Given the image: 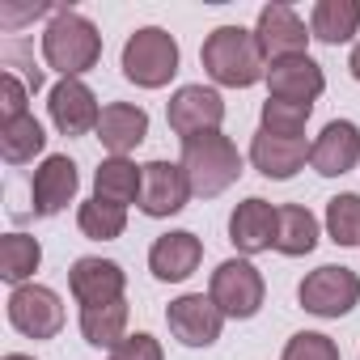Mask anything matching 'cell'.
<instances>
[{
  "mask_svg": "<svg viewBox=\"0 0 360 360\" xmlns=\"http://www.w3.org/2000/svg\"><path fill=\"white\" fill-rule=\"evenodd\" d=\"M200 64L225 89H250V85L267 81V56H263L255 30H246V26H217L200 47Z\"/></svg>",
  "mask_w": 360,
  "mask_h": 360,
  "instance_id": "obj_1",
  "label": "cell"
},
{
  "mask_svg": "<svg viewBox=\"0 0 360 360\" xmlns=\"http://www.w3.org/2000/svg\"><path fill=\"white\" fill-rule=\"evenodd\" d=\"M43 60H47V68L60 72V81L64 77L81 81L102 60V34H98V26L85 13H77V9H56L51 22H47V30H43Z\"/></svg>",
  "mask_w": 360,
  "mask_h": 360,
  "instance_id": "obj_2",
  "label": "cell"
},
{
  "mask_svg": "<svg viewBox=\"0 0 360 360\" xmlns=\"http://www.w3.org/2000/svg\"><path fill=\"white\" fill-rule=\"evenodd\" d=\"M178 165L187 169L191 178V191L200 200H217L221 191H229L238 178H242V153L225 131H204L183 140V157Z\"/></svg>",
  "mask_w": 360,
  "mask_h": 360,
  "instance_id": "obj_3",
  "label": "cell"
},
{
  "mask_svg": "<svg viewBox=\"0 0 360 360\" xmlns=\"http://www.w3.org/2000/svg\"><path fill=\"white\" fill-rule=\"evenodd\" d=\"M178 39L161 26H140L127 43H123V77L140 89H165L178 72Z\"/></svg>",
  "mask_w": 360,
  "mask_h": 360,
  "instance_id": "obj_4",
  "label": "cell"
},
{
  "mask_svg": "<svg viewBox=\"0 0 360 360\" xmlns=\"http://www.w3.org/2000/svg\"><path fill=\"white\" fill-rule=\"evenodd\" d=\"M208 297L217 301V309H221L225 318L246 322V318H255V314L263 309L267 284H263V271H259L250 259H225V263L212 271V280H208Z\"/></svg>",
  "mask_w": 360,
  "mask_h": 360,
  "instance_id": "obj_5",
  "label": "cell"
},
{
  "mask_svg": "<svg viewBox=\"0 0 360 360\" xmlns=\"http://www.w3.org/2000/svg\"><path fill=\"white\" fill-rule=\"evenodd\" d=\"M297 301H301V309L314 314V318H343V314H352L356 301H360V276H356L352 267H335V263L314 267V271L297 284Z\"/></svg>",
  "mask_w": 360,
  "mask_h": 360,
  "instance_id": "obj_6",
  "label": "cell"
},
{
  "mask_svg": "<svg viewBox=\"0 0 360 360\" xmlns=\"http://www.w3.org/2000/svg\"><path fill=\"white\" fill-rule=\"evenodd\" d=\"M9 326L26 339H56L60 326H64V301L56 288L47 284H22L9 292Z\"/></svg>",
  "mask_w": 360,
  "mask_h": 360,
  "instance_id": "obj_7",
  "label": "cell"
},
{
  "mask_svg": "<svg viewBox=\"0 0 360 360\" xmlns=\"http://www.w3.org/2000/svg\"><path fill=\"white\" fill-rule=\"evenodd\" d=\"M165 119H169V131L178 140H191V136H204V131H221L225 98L212 85H183V89H174V98L165 102Z\"/></svg>",
  "mask_w": 360,
  "mask_h": 360,
  "instance_id": "obj_8",
  "label": "cell"
},
{
  "mask_svg": "<svg viewBox=\"0 0 360 360\" xmlns=\"http://www.w3.org/2000/svg\"><path fill=\"white\" fill-rule=\"evenodd\" d=\"M165 322H169V335L183 347H212L229 318L217 309V301L208 292H183V297L169 301Z\"/></svg>",
  "mask_w": 360,
  "mask_h": 360,
  "instance_id": "obj_9",
  "label": "cell"
},
{
  "mask_svg": "<svg viewBox=\"0 0 360 360\" xmlns=\"http://www.w3.org/2000/svg\"><path fill=\"white\" fill-rule=\"evenodd\" d=\"M191 178L178 161H148L144 165V187H140V212L153 221L178 217L191 200Z\"/></svg>",
  "mask_w": 360,
  "mask_h": 360,
  "instance_id": "obj_10",
  "label": "cell"
},
{
  "mask_svg": "<svg viewBox=\"0 0 360 360\" xmlns=\"http://www.w3.org/2000/svg\"><path fill=\"white\" fill-rule=\"evenodd\" d=\"M47 115H51V123H56L60 136H85V131H98L102 106H98V94L85 81L64 77L47 94Z\"/></svg>",
  "mask_w": 360,
  "mask_h": 360,
  "instance_id": "obj_11",
  "label": "cell"
},
{
  "mask_svg": "<svg viewBox=\"0 0 360 360\" xmlns=\"http://www.w3.org/2000/svg\"><path fill=\"white\" fill-rule=\"evenodd\" d=\"M77 187H81V174H77L72 157H64V153L43 157V165L30 178V208H34V217H60L77 200Z\"/></svg>",
  "mask_w": 360,
  "mask_h": 360,
  "instance_id": "obj_12",
  "label": "cell"
},
{
  "mask_svg": "<svg viewBox=\"0 0 360 360\" xmlns=\"http://www.w3.org/2000/svg\"><path fill=\"white\" fill-rule=\"evenodd\" d=\"M255 39L263 47L267 64H271V60H288V56H309L305 47H309L314 34H309V26L301 22L297 9H288V5H263L259 22H255Z\"/></svg>",
  "mask_w": 360,
  "mask_h": 360,
  "instance_id": "obj_13",
  "label": "cell"
},
{
  "mask_svg": "<svg viewBox=\"0 0 360 360\" xmlns=\"http://www.w3.org/2000/svg\"><path fill=\"white\" fill-rule=\"evenodd\" d=\"M204 263V242L191 229H169L148 246V271L161 284H183L200 271Z\"/></svg>",
  "mask_w": 360,
  "mask_h": 360,
  "instance_id": "obj_14",
  "label": "cell"
},
{
  "mask_svg": "<svg viewBox=\"0 0 360 360\" xmlns=\"http://www.w3.org/2000/svg\"><path fill=\"white\" fill-rule=\"evenodd\" d=\"M68 288L77 297L81 309L89 305H110V301H123V288H127V271L115 263V259H98V255H85L68 267Z\"/></svg>",
  "mask_w": 360,
  "mask_h": 360,
  "instance_id": "obj_15",
  "label": "cell"
},
{
  "mask_svg": "<svg viewBox=\"0 0 360 360\" xmlns=\"http://www.w3.org/2000/svg\"><path fill=\"white\" fill-rule=\"evenodd\" d=\"M322 89H326V72L309 56H288V60H271L267 64V98L314 106L322 98Z\"/></svg>",
  "mask_w": 360,
  "mask_h": 360,
  "instance_id": "obj_16",
  "label": "cell"
},
{
  "mask_svg": "<svg viewBox=\"0 0 360 360\" xmlns=\"http://www.w3.org/2000/svg\"><path fill=\"white\" fill-rule=\"evenodd\" d=\"M276 221H280V208L267 204L263 195H250L242 200L233 212H229V242L242 259L250 255H263L276 246Z\"/></svg>",
  "mask_w": 360,
  "mask_h": 360,
  "instance_id": "obj_17",
  "label": "cell"
},
{
  "mask_svg": "<svg viewBox=\"0 0 360 360\" xmlns=\"http://www.w3.org/2000/svg\"><path fill=\"white\" fill-rule=\"evenodd\" d=\"M356 161H360V127L352 119H330L309 144V165L322 178H343L347 169H356Z\"/></svg>",
  "mask_w": 360,
  "mask_h": 360,
  "instance_id": "obj_18",
  "label": "cell"
},
{
  "mask_svg": "<svg viewBox=\"0 0 360 360\" xmlns=\"http://www.w3.org/2000/svg\"><path fill=\"white\" fill-rule=\"evenodd\" d=\"M305 161H309V140H305V136L288 140V136L259 131V136L250 140V165H255L263 178H276V183H288L297 169H305Z\"/></svg>",
  "mask_w": 360,
  "mask_h": 360,
  "instance_id": "obj_19",
  "label": "cell"
},
{
  "mask_svg": "<svg viewBox=\"0 0 360 360\" xmlns=\"http://www.w3.org/2000/svg\"><path fill=\"white\" fill-rule=\"evenodd\" d=\"M148 136V110L136 106V102H110L102 106V119H98V140L110 157H127L131 148H140Z\"/></svg>",
  "mask_w": 360,
  "mask_h": 360,
  "instance_id": "obj_20",
  "label": "cell"
},
{
  "mask_svg": "<svg viewBox=\"0 0 360 360\" xmlns=\"http://www.w3.org/2000/svg\"><path fill=\"white\" fill-rule=\"evenodd\" d=\"M140 187H144V165H136L131 157H102V165L94 169V200L106 204H140Z\"/></svg>",
  "mask_w": 360,
  "mask_h": 360,
  "instance_id": "obj_21",
  "label": "cell"
},
{
  "mask_svg": "<svg viewBox=\"0 0 360 360\" xmlns=\"http://www.w3.org/2000/svg\"><path fill=\"white\" fill-rule=\"evenodd\" d=\"M309 34L318 43H352L360 34V0H318L309 9Z\"/></svg>",
  "mask_w": 360,
  "mask_h": 360,
  "instance_id": "obj_22",
  "label": "cell"
},
{
  "mask_svg": "<svg viewBox=\"0 0 360 360\" xmlns=\"http://www.w3.org/2000/svg\"><path fill=\"white\" fill-rule=\"evenodd\" d=\"M314 246H318V217L309 208H301V204H284L280 221H276V246L271 250H280L288 259H301Z\"/></svg>",
  "mask_w": 360,
  "mask_h": 360,
  "instance_id": "obj_23",
  "label": "cell"
},
{
  "mask_svg": "<svg viewBox=\"0 0 360 360\" xmlns=\"http://www.w3.org/2000/svg\"><path fill=\"white\" fill-rule=\"evenodd\" d=\"M81 335H85V343L115 352L127 339V301H110V305L81 309Z\"/></svg>",
  "mask_w": 360,
  "mask_h": 360,
  "instance_id": "obj_24",
  "label": "cell"
},
{
  "mask_svg": "<svg viewBox=\"0 0 360 360\" xmlns=\"http://www.w3.org/2000/svg\"><path fill=\"white\" fill-rule=\"evenodd\" d=\"M39 263H43L39 238H30V233H5V238H0V276H5L13 288L30 284Z\"/></svg>",
  "mask_w": 360,
  "mask_h": 360,
  "instance_id": "obj_25",
  "label": "cell"
},
{
  "mask_svg": "<svg viewBox=\"0 0 360 360\" xmlns=\"http://www.w3.org/2000/svg\"><path fill=\"white\" fill-rule=\"evenodd\" d=\"M47 148V131L34 115L13 119V123H0V153H5L9 165H26Z\"/></svg>",
  "mask_w": 360,
  "mask_h": 360,
  "instance_id": "obj_26",
  "label": "cell"
},
{
  "mask_svg": "<svg viewBox=\"0 0 360 360\" xmlns=\"http://www.w3.org/2000/svg\"><path fill=\"white\" fill-rule=\"evenodd\" d=\"M77 229H81L89 242H115V238H123V229H127V208L106 204V200H85V204L77 208Z\"/></svg>",
  "mask_w": 360,
  "mask_h": 360,
  "instance_id": "obj_27",
  "label": "cell"
},
{
  "mask_svg": "<svg viewBox=\"0 0 360 360\" xmlns=\"http://www.w3.org/2000/svg\"><path fill=\"white\" fill-rule=\"evenodd\" d=\"M326 238L335 246H360V195L343 191L326 204Z\"/></svg>",
  "mask_w": 360,
  "mask_h": 360,
  "instance_id": "obj_28",
  "label": "cell"
},
{
  "mask_svg": "<svg viewBox=\"0 0 360 360\" xmlns=\"http://www.w3.org/2000/svg\"><path fill=\"white\" fill-rule=\"evenodd\" d=\"M314 106H301V102H280V98H267L263 102V115H259V131H271V136H305V123H309Z\"/></svg>",
  "mask_w": 360,
  "mask_h": 360,
  "instance_id": "obj_29",
  "label": "cell"
},
{
  "mask_svg": "<svg viewBox=\"0 0 360 360\" xmlns=\"http://www.w3.org/2000/svg\"><path fill=\"white\" fill-rule=\"evenodd\" d=\"M284 360H339V343L322 330H297L284 343Z\"/></svg>",
  "mask_w": 360,
  "mask_h": 360,
  "instance_id": "obj_30",
  "label": "cell"
},
{
  "mask_svg": "<svg viewBox=\"0 0 360 360\" xmlns=\"http://www.w3.org/2000/svg\"><path fill=\"white\" fill-rule=\"evenodd\" d=\"M26 115H30V85L13 68H5L0 72V123H13Z\"/></svg>",
  "mask_w": 360,
  "mask_h": 360,
  "instance_id": "obj_31",
  "label": "cell"
},
{
  "mask_svg": "<svg viewBox=\"0 0 360 360\" xmlns=\"http://www.w3.org/2000/svg\"><path fill=\"white\" fill-rule=\"evenodd\" d=\"M110 360H165V352H161V343H157L148 330H136V335H127V339L110 352Z\"/></svg>",
  "mask_w": 360,
  "mask_h": 360,
  "instance_id": "obj_32",
  "label": "cell"
},
{
  "mask_svg": "<svg viewBox=\"0 0 360 360\" xmlns=\"http://www.w3.org/2000/svg\"><path fill=\"white\" fill-rule=\"evenodd\" d=\"M347 68H352V77H356V81H360V43H356V47H352V56H347Z\"/></svg>",
  "mask_w": 360,
  "mask_h": 360,
  "instance_id": "obj_33",
  "label": "cell"
},
{
  "mask_svg": "<svg viewBox=\"0 0 360 360\" xmlns=\"http://www.w3.org/2000/svg\"><path fill=\"white\" fill-rule=\"evenodd\" d=\"M0 360H34V356H26V352H9V356H0Z\"/></svg>",
  "mask_w": 360,
  "mask_h": 360,
  "instance_id": "obj_34",
  "label": "cell"
}]
</instances>
